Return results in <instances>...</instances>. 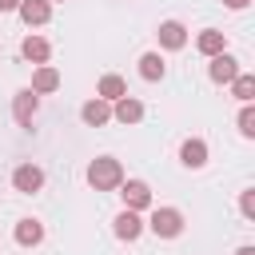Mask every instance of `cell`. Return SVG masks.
<instances>
[{
  "mask_svg": "<svg viewBox=\"0 0 255 255\" xmlns=\"http://www.w3.org/2000/svg\"><path fill=\"white\" fill-rule=\"evenodd\" d=\"M88 183H92L96 191H112V187H120V183H124V167H120V159H112V155L92 159V163H88Z\"/></svg>",
  "mask_w": 255,
  "mask_h": 255,
  "instance_id": "1",
  "label": "cell"
},
{
  "mask_svg": "<svg viewBox=\"0 0 255 255\" xmlns=\"http://www.w3.org/2000/svg\"><path fill=\"white\" fill-rule=\"evenodd\" d=\"M147 227H151L159 239H175V235L183 231V215H179L175 207H155L151 219H147Z\"/></svg>",
  "mask_w": 255,
  "mask_h": 255,
  "instance_id": "2",
  "label": "cell"
},
{
  "mask_svg": "<svg viewBox=\"0 0 255 255\" xmlns=\"http://www.w3.org/2000/svg\"><path fill=\"white\" fill-rule=\"evenodd\" d=\"M120 195H124V207H128V211H147V207H151V187H147L143 179L120 183Z\"/></svg>",
  "mask_w": 255,
  "mask_h": 255,
  "instance_id": "3",
  "label": "cell"
},
{
  "mask_svg": "<svg viewBox=\"0 0 255 255\" xmlns=\"http://www.w3.org/2000/svg\"><path fill=\"white\" fill-rule=\"evenodd\" d=\"M36 112H40V96H36L32 88L16 92V100H12V116H16V124H20V128H32Z\"/></svg>",
  "mask_w": 255,
  "mask_h": 255,
  "instance_id": "4",
  "label": "cell"
},
{
  "mask_svg": "<svg viewBox=\"0 0 255 255\" xmlns=\"http://www.w3.org/2000/svg\"><path fill=\"white\" fill-rule=\"evenodd\" d=\"M12 187H16V191H24V195H32V191H40V187H44V171H40L36 163H20V167L12 171Z\"/></svg>",
  "mask_w": 255,
  "mask_h": 255,
  "instance_id": "5",
  "label": "cell"
},
{
  "mask_svg": "<svg viewBox=\"0 0 255 255\" xmlns=\"http://www.w3.org/2000/svg\"><path fill=\"white\" fill-rule=\"evenodd\" d=\"M20 20L28 24V28H36V24H48L52 20V4L48 0H20Z\"/></svg>",
  "mask_w": 255,
  "mask_h": 255,
  "instance_id": "6",
  "label": "cell"
},
{
  "mask_svg": "<svg viewBox=\"0 0 255 255\" xmlns=\"http://www.w3.org/2000/svg\"><path fill=\"white\" fill-rule=\"evenodd\" d=\"M80 120H84V124H88V128H104V124H108V120H112V104H108V100H100V96H96V100H88V104H84V108H80Z\"/></svg>",
  "mask_w": 255,
  "mask_h": 255,
  "instance_id": "7",
  "label": "cell"
},
{
  "mask_svg": "<svg viewBox=\"0 0 255 255\" xmlns=\"http://www.w3.org/2000/svg\"><path fill=\"white\" fill-rule=\"evenodd\" d=\"M155 36H159V48H171V52H175V48H183V44H187V28H183V24H179V20H163V24H159V32H155Z\"/></svg>",
  "mask_w": 255,
  "mask_h": 255,
  "instance_id": "8",
  "label": "cell"
},
{
  "mask_svg": "<svg viewBox=\"0 0 255 255\" xmlns=\"http://www.w3.org/2000/svg\"><path fill=\"white\" fill-rule=\"evenodd\" d=\"M235 76H239V60H235V56H227V52L211 56V80H215V84H231Z\"/></svg>",
  "mask_w": 255,
  "mask_h": 255,
  "instance_id": "9",
  "label": "cell"
},
{
  "mask_svg": "<svg viewBox=\"0 0 255 255\" xmlns=\"http://www.w3.org/2000/svg\"><path fill=\"white\" fill-rule=\"evenodd\" d=\"M60 88V72L52 68V64H36V72H32V92L36 96H48V92H56Z\"/></svg>",
  "mask_w": 255,
  "mask_h": 255,
  "instance_id": "10",
  "label": "cell"
},
{
  "mask_svg": "<svg viewBox=\"0 0 255 255\" xmlns=\"http://www.w3.org/2000/svg\"><path fill=\"white\" fill-rule=\"evenodd\" d=\"M116 235L128 239V243L139 239V235H143V219H139V211H128V207H124V211L116 215Z\"/></svg>",
  "mask_w": 255,
  "mask_h": 255,
  "instance_id": "11",
  "label": "cell"
},
{
  "mask_svg": "<svg viewBox=\"0 0 255 255\" xmlns=\"http://www.w3.org/2000/svg\"><path fill=\"white\" fill-rule=\"evenodd\" d=\"M195 48H199L203 56H219V52H227V36H223L219 28H203V32L195 36Z\"/></svg>",
  "mask_w": 255,
  "mask_h": 255,
  "instance_id": "12",
  "label": "cell"
},
{
  "mask_svg": "<svg viewBox=\"0 0 255 255\" xmlns=\"http://www.w3.org/2000/svg\"><path fill=\"white\" fill-rule=\"evenodd\" d=\"M112 116H116L120 124H139V120H143V104H139L135 96H120L116 108H112Z\"/></svg>",
  "mask_w": 255,
  "mask_h": 255,
  "instance_id": "13",
  "label": "cell"
},
{
  "mask_svg": "<svg viewBox=\"0 0 255 255\" xmlns=\"http://www.w3.org/2000/svg\"><path fill=\"white\" fill-rule=\"evenodd\" d=\"M20 56H24V60H32V64H48V56H52V44H48L44 36H28V40L20 44Z\"/></svg>",
  "mask_w": 255,
  "mask_h": 255,
  "instance_id": "14",
  "label": "cell"
},
{
  "mask_svg": "<svg viewBox=\"0 0 255 255\" xmlns=\"http://www.w3.org/2000/svg\"><path fill=\"white\" fill-rule=\"evenodd\" d=\"M179 159H183V167H203L207 163V143L203 139H183Z\"/></svg>",
  "mask_w": 255,
  "mask_h": 255,
  "instance_id": "15",
  "label": "cell"
},
{
  "mask_svg": "<svg viewBox=\"0 0 255 255\" xmlns=\"http://www.w3.org/2000/svg\"><path fill=\"white\" fill-rule=\"evenodd\" d=\"M163 72H167V64H163L159 52H143V56H139V76H143V80L155 84V80H163Z\"/></svg>",
  "mask_w": 255,
  "mask_h": 255,
  "instance_id": "16",
  "label": "cell"
},
{
  "mask_svg": "<svg viewBox=\"0 0 255 255\" xmlns=\"http://www.w3.org/2000/svg\"><path fill=\"white\" fill-rule=\"evenodd\" d=\"M44 239V223H36V219H20L16 223V243L20 247H36Z\"/></svg>",
  "mask_w": 255,
  "mask_h": 255,
  "instance_id": "17",
  "label": "cell"
},
{
  "mask_svg": "<svg viewBox=\"0 0 255 255\" xmlns=\"http://www.w3.org/2000/svg\"><path fill=\"white\" fill-rule=\"evenodd\" d=\"M96 92H100V100H108V104H112V100H120V96H128V84H124V76H116V72H108V76L100 80V88H96Z\"/></svg>",
  "mask_w": 255,
  "mask_h": 255,
  "instance_id": "18",
  "label": "cell"
},
{
  "mask_svg": "<svg viewBox=\"0 0 255 255\" xmlns=\"http://www.w3.org/2000/svg\"><path fill=\"white\" fill-rule=\"evenodd\" d=\"M231 92H235V100H243V104H251V100H255V76H247V72H239V76L231 80Z\"/></svg>",
  "mask_w": 255,
  "mask_h": 255,
  "instance_id": "19",
  "label": "cell"
},
{
  "mask_svg": "<svg viewBox=\"0 0 255 255\" xmlns=\"http://www.w3.org/2000/svg\"><path fill=\"white\" fill-rule=\"evenodd\" d=\"M239 135L243 139H255V108L251 104H243V112H239Z\"/></svg>",
  "mask_w": 255,
  "mask_h": 255,
  "instance_id": "20",
  "label": "cell"
},
{
  "mask_svg": "<svg viewBox=\"0 0 255 255\" xmlns=\"http://www.w3.org/2000/svg\"><path fill=\"white\" fill-rule=\"evenodd\" d=\"M239 211H243L247 219H255V191H243V195H239Z\"/></svg>",
  "mask_w": 255,
  "mask_h": 255,
  "instance_id": "21",
  "label": "cell"
},
{
  "mask_svg": "<svg viewBox=\"0 0 255 255\" xmlns=\"http://www.w3.org/2000/svg\"><path fill=\"white\" fill-rule=\"evenodd\" d=\"M20 8V0H0V12H16Z\"/></svg>",
  "mask_w": 255,
  "mask_h": 255,
  "instance_id": "22",
  "label": "cell"
},
{
  "mask_svg": "<svg viewBox=\"0 0 255 255\" xmlns=\"http://www.w3.org/2000/svg\"><path fill=\"white\" fill-rule=\"evenodd\" d=\"M223 4H227V8H247L251 0H223Z\"/></svg>",
  "mask_w": 255,
  "mask_h": 255,
  "instance_id": "23",
  "label": "cell"
},
{
  "mask_svg": "<svg viewBox=\"0 0 255 255\" xmlns=\"http://www.w3.org/2000/svg\"><path fill=\"white\" fill-rule=\"evenodd\" d=\"M235 255H255V247H239V251H235Z\"/></svg>",
  "mask_w": 255,
  "mask_h": 255,
  "instance_id": "24",
  "label": "cell"
},
{
  "mask_svg": "<svg viewBox=\"0 0 255 255\" xmlns=\"http://www.w3.org/2000/svg\"><path fill=\"white\" fill-rule=\"evenodd\" d=\"M48 4H64V0H48Z\"/></svg>",
  "mask_w": 255,
  "mask_h": 255,
  "instance_id": "25",
  "label": "cell"
}]
</instances>
